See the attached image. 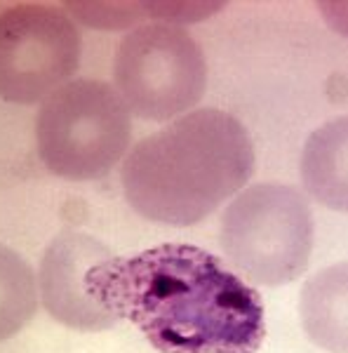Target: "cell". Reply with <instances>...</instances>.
Wrapping results in <instances>:
<instances>
[{"instance_id": "obj_1", "label": "cell", "mask_w": 348, "mask_h": 353, "mask_svg": "<svg viewBox=\"0 0 348 353\" xmlns=\"http://www.w3.org/2000/svg\"><path fill=\"white\" fill-rule=\"evenodd\" d=\"M85 285L163 353H256L264 344L266 316L256 290L196 245L111 254L90 269Z\"/></svg>"}, {"instance_id": "obj_2", "label": "cell", "mask_w": 348, "mask_h": 353, "mask_svg": "<svg viewBox=\"0 0 348 353\" xmlns=\"http://www.w3.org/2000/svg\"><path fill=\"white\" fill-rule=\"evenodd\" d=\"M252 174L254 146L245 125L219 109H196L136 141L121 181L144 219L193 226L236 198Z\"/></svg>"}, {"instance_id": "obj_3", "label": "cell", "mask_w": 348, "mask_h": 353, "mask_svg": "<svg viewBox=\"0 0 348 353\" xmlns=\"http://www.w3.org/2000/svg\"><path fill=\"white\" fill-rule=\"evenodd\" d=\"M132 139V113L111 83L81 78L54 90L36 116V146L61 179L106 176Z\"/></svg>"}, {"instance_id": "obj_4", "label": "cell", "mask_w": 348, "mask_h": 353, "mask_svg": "<svg viewBox=\"0 0 348 353\" xmlns=\"http://www.w3.org/2000/svg\"><path fill=\"white\" fill-rule=\"evenodd\" d=\"M221 250L233 266L261 285H287L304 276L313 250V212L287 184L247 186L226 205Z\"/></svg>"}, {"instance_id": "obj_5", "label": "cell", "mask_w": 348, "mask_h": 353, "mask_svg": "<svg viewBox=\"0 0 348 353\" xmlns=\"http://www.w3.org/2000/svg\"><path fill=\"white\" fill-rule=\"evenodd\" d=\"M113 88L144 121H176L203 99L207 61L196 38L176 24L134 26L113 57Z\"/></svg>"}, {"instance_id": "obj_6", "label": "cell", "mask_w": 348, "mask_h": 353, "mask_svg": "<svg viewBox=\"0 0 348 353\" xmlns=\"http://www.w3.org/2000/svg\"><path fill=\"white\" fill-rule=\"evenodd\" d=\"M83 38L61 8L41 3L0 12V99L45 101L81 66Z\"/></svg>"}, {"instance_id": "obj_7", "label": "cell", "mask_w": 348, "mask_h": 353, "mask_svg": "<svg viewBox=\"0 0 348 353\" xmlns=\"http://www.w3.org/2000/svg\"><path fill=\"white\" fill-rule=\"evenodd\" d=\"M108 257L106 245L81 231H64L48 245L38 271V288L43 306L54 321L85 332L116 325L118 318L90 297L85 285L90 269Z\"/></svg>"}, {"instance_id": "obj_8", "label": "cell", "mask_w": 348, "mask_h": 353, "mask_svg": "<svg viewBox=\"0 0 348 353\" xmlns=\"http://www.w3.org/2000/svg\"><path fill=\"white\" fill-rule=\"evenodd\" d=\"M299 174L313 201L334 212H348V116L311 132L301 149Z\"/></svg>"}, {"instance_id": "obj_9", "label": "cell", "mask_w": 348, "mask_h": 353, "mask_svg": "<svg viewBox=\"0 0 348 353\" xmlns=\"http://www.w3.org/2000/svg\"><path fill=\"white\" fill-rule=\"evenodd\" d=\"M299 316L313 344L329 353H348V261L308 278L301 288Z\"/></svg>"}, {"instance_id": "obj_10", "label": "cell", "mask_w": 348, "mask_h": 353, "mask_svg": "<svg viewBox=\"0 0 348 353\" xmlns=\"http://www.w3.org/2000/svg\"><path fill=\"white\" fill-rule=\"evenodd\" d=\"M38 311V283L21 254L0 245V341L12 339Z\"/></svg>"}, {"instance_id": "obj_11", "label": "cell", "mask_w": 348, "mask_h": 353, "mask_svg": "<svg viewBox=\"0 0 348 353\" xmlns=\"http://www.w3.org/2000/svg\"><path fill=\"white\" fill-rule=\"evenodd\" d=\"M66 10L94 28H125L146 19L144 3H66Z\"/></svg>"}]
</instances>
